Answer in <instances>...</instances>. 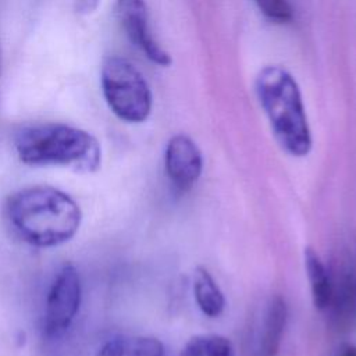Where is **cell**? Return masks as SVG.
<instances>
[{
    "label": "cell",
    "instance_id": "7",
    "mask_svg": "<svg viewBox=\"0 0 356 356\" xmlns=\"http://www.w3.org/2000/svg\"><path fill=\"white\" fill-rule=\"evenodd\" d=\"M118 19L132 42L149 60L159 65H170V54L154 40L149 28V13L145 0H115Z\"/></svg>",
    "mask_w": 356,
    "mask_h": 356
},
{
    "label": "cell",
    "instance_id": "8",
    "mask_svg": "<svg viewBox=\"0 0 356 356\" xmlns=\"http://www.w3.org/2000/svg\"><path fill=\"white\" fill-rule=\"evenodd\" d=\"M164 165L171 184L178 191L188 192L202 175L203 156L191 136L177 134L165 146Z\"/></svg>",
    "mask_w": 356,
    "mask_h": 356
},
{
    "label": "cell",
    "instance_id": "1",
    "mask_svg": "<svg viewBox=\"0 0 356 356\" xmlns=\"http://www.w3.org/2000/svg\"><path fill=\"white\" fill-rule=\"evenodd\" d=\"M6 216L14 232L36 248L68 242L79 229L82 211L65 192L35 185L14 192L6 203Z\"/></svg>",
    "mask_w": 356,
    "mask_h": 356
},
{
    "label": "cell",
    "instance_id": "9",
    "mask_svg": "<svg viewBox=\"0 0 356 356\" xmlns=\"http://www.w3.org/2000/svg\"><path fill=\"white\" fill-rule=\"evenodd\" d=\"M288 320V307L282 296L271 298L263 323V334L260 339V352L263 356H275L278 353L282 335Z\"/></svg>",
    "mask_w": 356,
    "mask_h": 356
},
{
    "label": "cell",
    "instance_id": "4",
    "mask_svg": "<svg viewBox=\"0 0 356 356\" xmlns=\"http://www.w3.org/2000/svg\"><path fill=\"white\" fill-rule=\"evenodd\" d=\"M102 90L110 110L125 122H142L152 111V90L127 58L110 56L102 65Z\"/></svg>",
    "mask_w": 356,
    "mask_h": 356
},
{
    "label": "cell",
    "instance_id": "15",
    "mask_svg": "<svg viewBox=\"0 0 356 356\" xmlns=\"http://www.w3.org/2000/svg\"><path fill=\"white\" fill-rule=\"evenodd\" d=\"M127 343L122 338L115 337L103 343L95 356H125Z\"/></svg>",
    "mask_w": 356,
    "mask_h": 356
},
{
    "label": "cell",
    "instance_id": "3",
    "mask_svg": "<svg viewBox=\"0 0 356 356\" xmlns=\"http://www.w3.org/2000/svg\"><path fill=\"white\" fill-rule=\"evenodd\" d=\"M15 150L28 165H61L93 172L100 165L102 150L89 132L67 124L47 122L22 128L15 135Z\"/></svg>",
    "mask_w": 356,
    "mask_h": 356
},
{
    "label": "cell",
    "instance_id": "10",
    "mask_svg": "<svg viewBox=\"0 0 356 356\" xmlns=\"http://www.w3.org/2000/svg\"><path fill=\"white\" fill-rule=\"evenodd\" d=\"M303 260L307 280L310 284L313 305L316 306V309L325 312L331 300L330 268L325 266V263L312 246L305 248Z\"/></svg>",
    "mask_w": 356,
    "mask_h": 356
},
{
    "label": "cell",
    "instance_id": "17",
    "mask_svg": "<svg viewBox=\"0 0 356 356\" xmlns=\"http://www.w3.org/2000/svg\"><path fill=\"white\" fill-rule=\"evenodd\" d=\"M339 356H356V345L353 343H346L342 346Z\"/></svg>",
    "mask_w": 356,
    "mask_h": 356
},
{
    "label": "cell",
    "instance_id": "13",
    "mask_svg": "<svg viewBox=\"0 0 356 356\" xmlns=\"http://www.w3.org/2000/svg\"><path fill=\"white\" fill-rule=\"evenodd\" d=\"M129 356H164V345L154 337H136L128 346Z\"/></svg>",
    "mask_w": 356,
    "mask_h": 356
},
{
    "label": "cell",
    "instance_id": "16",
    "mask_svg": "<svg viewBox=\"0 0 356 356\" xmlns=\"http://www.w3.org/2000/svg\"><path fill=\"white\" fill-rule=\"evenodd\" d=\"M97 3L99 0H75V7H76V11L88 14L97 7Z\"/></svg>",
    "mask_w": 356,
    "mask_h": 356
},
{
    "label": "cell",
    "instance_id": "6",
    "mask_svg": "<svg viewBox=\"0 0 356 356\" xmlns=\"http://www.w3.org/2000/svg\"><path fill=\"white\" fill-rule=\"evenodd\" d=\"M330 274L331 300L325 312L338 332H349L356 327V250H341Z\"/></svg>",
    "mask_w": 356,
    "mask_h": 356
},
{
    "label": "cell",
    "instance_id": "5",
    "mask_svg": "<svg viewBox=\"0 0 356 356\" xmlns=\"http://www.w3.org/2000/svg\"><path fill=\"white\" fill-rule=\"evenodd\" d=\"M82 298L81 278L72 264H64L57 273L44 306L43 335L47 341L64 337L75 320Z\"/></svg>",
    "mask_w": 356,
    "mask_h": 356
},
{
    "label": "cell",
    "instance_id": "2",
    "mask_svg": "<svg viewBox=\"0 0 356 356\" xmlns=\"http://www.w3.org/2000/svg\"><path fill=\"white\" fill-rule=\"evenodd\" d=\"M254 90L280 147L293 157L307 156L313 139L295 78L280 65H267L256 75Z\"/></svg>",
    "mask_w": 356,
    "mask_h": 356
},
{
    "label": "cell",
    "instance_id": "11",
    "mask_svg": "<svg viewBox=\"0 0 356 356\" xmlns=\"http://www.w3.org/2000/svg\"><path fill=\"white\" fill-rule=\"evenodd\" d=\"M193 295L200 312L207 317H218L225 309V296L218 284L203 266L193 273Z\"/></svg>",
    "mask_w": 356,
    "mask_h": 356
},
{
    "label": "cell",
    "instance_id": "12",
    "mask_svg": "<svg viewBox=\"0 0 356 356\" xmlns=\"http://www.w3.org/2000/svg\"><path fill=\"white\" fill-rule=\"evenodd\" d=\"M179 356H235L231 341L218 334H200L192 337Z\"/></svg>",
    "mask_w": 356,
    "mask_h": 356
},
{
    "label": "cell",
    "instance_id": "14",
    "mask_svg": "<svg viewBox=\"0 0 356 356\" xmlns=\"http://www.w3.org/2000/svg\"><path fill=\"white\" fill-rule=\"evenodd\" d=\"M261 13L273 21L288 22L292 19V7L288 0H254Z\"/></svg>",
    "mask_w": 356,
    "mask_h": 356
}]
</instances>
